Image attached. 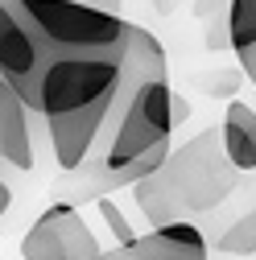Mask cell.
Returning <instances> with one entry per match:
<instances>
[{
    "mask_svg": "<svg viewBox=\"0 0 256 260\" xmlns=\"http://www.w3.org/2000/svg\"><path fill=\"white\" fill-rule=\"evenodd\" d=\"M186 120V104L174 100L166 50L149 29L133 25L124 58V87L112 104V116L100 133L91 161L79 174L58 182L62 203L75 199H108V194L137 186L157 174L174 157V124Z\"/></svg>",
    "mask_w": 256,
    "mask_h": 260,
    "instance_id": "1",
    "label": "cell"
},
{
    "mask_svg": "<svg viewBox=\"0 0 256 260\" xmlns=\"http://www.w3.org/2000/svg\"><path fill=\"white\" fill-rule=\"evenodd\" d=\"M124 58L128 46L108 54H50L34 91L25 95L29 112L46 124L50 157L62 178L79 174L100 145V133L124 87Z\"/></svg>",
    "mask_w": 256,
    "mask_h": 260,
    "instance_id": "2",
    "label": "cell"
},
{
    "mask_svg": "<svg viewBox=\"0 0 256 260\" xmlns=\"http://www.w3.org/2000/svg\"><path fill=\"white\" fill-rule=\"evenodd\" d=\"M9 5L21 9L50 54H108L124 50L133 34V21H124L120 13H100L75 0H9Z\"/></svg>",
    "mask_w": 256,
    "mask_h": 260,
    "instance_id": "3",
    "label": "cell"
},
{
    "mask_svg": "<svg viewBox=\"0 0 256 260\" xmlns=\"http://www.w3.org/2000/svg\"><path fill=\"white\" fill-rule=\"evenodd\" d=\"M166 174L174 178V190L186 207V215L215 211L240 182V170L223 153V137L215 128H203L199 137H190L174 157L166 161Z\"/></svg>",
    "mask_w": 256,
    "mask_h": 260,
    "instance_id": "4",
    "label": "cell"
},
{
    "mask_svg": "<svg viewBox=\"0 0 256 260\" xmlns=\"http://www.w3.org/2000/svg\"><path fill=\"white\" fill-rule=\"evenodd\" d=\"M104 244L75 203H50L21 236V260H104Z\"/></svg>",
    "mask_w": 256,
    "mask_h": 260,
    "instance_id": "5",
    "label": "cell"
},
{
    "mask_svg": "<svg viewBox=\"0 0 256 260\" xmlns=\"http://www.w3.org/2000/svg\"><path fill=\"white\" fill-rule=\"evenodd\" d=\"M46 62H50V50L34 34V25L21 17L17 5L0 0V83H9L25 100L34 91L38 75L46 71Z\"/></svg>",
    "mask_w": 256,
    "mask_h": 260,
    "instance_id": "6",
    "label": "cell"
},
{
    "mask_svg": "<svg viewBox=\"0 0 256 260\" xmlns=\"http://www.w3.org/2000/svg\"><path fill=\"white\" fill-rule=\"evenodd\" d=\"M42 153H50L46 124L29 112V104L9 83H0V157L5 166L29 174L42 161Z\"/></svg>",
    "mask_w": 256,
    "mask_h": 260,
    "instance_id": "7",
    "label": "cell"
},
{
    "mask_svg": "<svg viewBox=\"0 0 256 260\" xmlns=\"http://www.w3.org/2000/svg\"><path fill=\"white\" fill-rule=\"evenodd\" d=\"M124 260H211V244L199 232V223L178 219L170 227L137 236L128 248H116Z\"/></svg>",
    "mask_w": 256,
    "mask_h": 260,
    "instance_id": "8",
    "label": "cell"
},
{
    "mask_svg": "<svg viewBox=\"0 0 256 260\" xmlns=\"http://www.w3.org/2000/svg\"><path fill=\"white\" fill-rule=\"evenodd\" d=\"M219 137H223V153L240 174L256 170V108L244 100H232L228 112H223L219 124Z\"/></svg>",
    "mask_w": 256,
    "mask_h": 260,
    "instance_id": "9",
    "label": "cell"
},
{
    "mask_svg": "<svg viewBox=\"0 0 256 260\" xmlns=\"http://www.w3.org/2000/svg\"><path fill=\"white\" fill-rule=\"evenodd\" d=\"M133 199H137V207H141V215L149 219L153 232H157V227L178 223V219H186V207H182V199H178L174 178L166 174V166L157 170V174H149L145 182H137V186H133Z\"/></svg>",
    "mask_w": 256,
    "mask_h": 260,
    "instance_id": "10",
    "label": "cell"
},
{
    "mask_svg": "<svg viewBox=\"0 0 256 260\" xmlns=\"http://www.w3.org/2000/svg\"><path fill=\"white\" fill-rule=\"evenodd\" d=\"M228 46L236 50V58H252L256 54V0H232L228 5Z\"/></svg>",
    "mask_w": 256,
    "mask_h": 260,
    "instance_id": "11",
    "label": "cell"
},
{
    "mask_svg": "<svg viewBox=\"0 0 256 260\" xmlns=\"http://www.w3.org/2000/svg\"><path fill=\"white\" fill-rule=\"evenodd\" d=\"M215 252L219 256H252L256 252V207H248L228 232L215 240Z\"/></svg>",
    "mask_w": 256,
    "mask_h": 260,
    "instance_id": "12",
    "label": "cell"
},
{
    "mask_svg": "<svg viewBox=\"0 0 256 260\" xmlns=\"http://www.w3.org/2000/svg\"><path fill=\"white\" fill-rule=\"evenodd\" d=\"M75 5H91L100 13H120V0H75Z\"/></svg>",
    "mask_w": 256,
    "mask_h": 260,
    "instance_id": "13",
    "label": "cell"
},
{
    "mask_svg": "<svg viewBox=\"0 0 256 260\" xmlns=\"http://www.w3.org/2000/svg\"><path fill=\"white\" fill-rule=\"evenodd\" d=\"M9 207H13V186H9V182H0V211L9 215Z\"/></svg>",
    "mask_w": 256,
    "mask_h": 260,
    "instance_id": "14",
    "label": "cell"
},
{
    "mask_svg": "<svg viewBox=\"0 0 256 260\" xmlns=\"http://www.w3.org/2000/svg\"><path fill=\"white\" fill-rule=\"evenodd\" d=\"M240 67H244V75H248V79H252V87H256V54H252V58H244Z\"/></svg>",
    "mask_w": 256,
    "mask_h": 260,
    "instance_id": "15",
    "label": "cell"
},
{
    "mask_svg": "<svg viewBox=\"0 0 256 260\" xmlns=\"http://www.w3.org/2000/svg\"><path fill=\"white\" fill-rule=\"evenodd\" d=\"M104 260H124V256H120V252H116V248H112V252H108V256H104Z\"/></svg>",
    "mask_w": 256,
    "mask_h": 260,
    "instance_id": "16",
    "label": "cell"
}]
</instances>
